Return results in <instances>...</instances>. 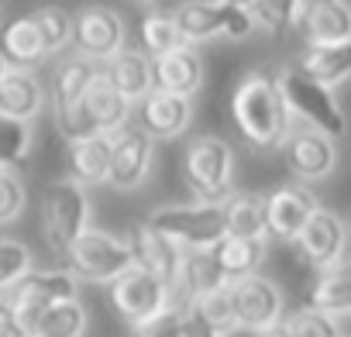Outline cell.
<instances>
[{
  "mask_svg": "<svg viewBox=\"0 0 351 337\" xmlns=\"http://www.w3.org/2000/svg\"><path fill=\"white\" fill-rule=\"evenodd\" d=\"M231 114L245 141L262 151L282 148V141L293 131V114L282 100V90L276 76H265V73H248L238 83L231 97Z\"/></svg>",
  "mask_w": 351,
  "mask_h": 337,
  "instance_id": "1",
  "label": "cell"
},
{
  "mask_svg": "<svg viewBox=\"0 0 351 337\" xmlns=\"http://www.w3.org/2000/svg\"><path fill=\"white\" fill-rule=\"evenodd\" d=\"M145 227H152L155 234L172 241L183 255L186 251H210L228 238L224 207L221 203H200V200L158 207V210L148 214Z\"/></svg>",
  "mask_w": 351,
  "mask_h": 337,
  "instance_id": "2",
  "label": "cell"
},
{
  "mask_svg": "<svg viewBox=\"0 0 351 337\" xmlns=\"http://www.w3.org/2000/svg\"><path fill=\"white\" fill-rule=\"evenodd\" d=\"M186 186L200 203H224L234 193V148L217 134H200L186 145Z\"/></svg>",
  "mask_w": 351,
  "mask_h": 337,
  "instance_id": "3",
  "label": "cell"
},
{
  "mask_svg": "<svg viewBox=\"0 0 351 337\" xmlns=\"http://www.w3.org/2000/svg\"><path fill=\"white\" fill-rule=\"evenodd\" d=\"M279 90H282V100L289 107V114L303 124V127H313L320 134H327L330 141H337L344 131H348V121H344V110L341 103L334 100V90L313 83L310 76H303L296 66L282 69L276 76Z\"/></svg>",
  "mask_w": 351,
  "mask_h": 337,
  "instance_id": "4",
  "label": "cell"
},
{
  "mask_svg": "<svg viewBox=\"0 0 351 337\" xmlns=\"http://www.w3.org/2000/svg\"><path fill=\"white\" fill-rule=\"evenodd\" d=\"M66 262L76 279L104 282V286H114L121 275H128L134 269L128 241L110 231H100V227H90L86 234H80L73 241V248L66 251Z\"/></svg>",
  "mask_w": 351,
  "mask_h": 337,
  "instance_id": "5",
  "label": "cell"
},
{
  "mask_svg": "<svg viewBox=\"0 0 351 337\" xmlns=\"http://www.w3.org/2000/svg\"><path fill=\"white\" fill-rule=\"evenodd\" d=\"M42 224H45V241L56 251H69L80 234L90 231V200L86 190L76 186L69 176L52 179L42 197Z\"/></svg>",
  "mask_w": 351,
  "mask_h": 337,
  "instance_id": "6",
  "label": "cell"
},
{
  "mask_svg": "<svg viewBox=\"0 0 351 337\" xmlns=\"http://www.w3.org/2000/svg\"><path fill=\"white\" fill-rule=\"evenodd\" d=\"M231 303H234V320L245 330L265 334L282 323V292L272 279L265 275H245L234 279L231 286Z\"/></svg>",
  "mask_w": 351,
  "mask_h": 337,
  "instance_id": "7",
  "label": "cell"
},
{
  "mask_svg": "<svg viewBox=\"0 0 351 337\" xmlns=\"http://www.w3.org/2000/svg\"><path fill=\"white\" fill-rule=\"evenodd\" d=\"M152 158H155V141L134 124L121 127L117 134H110V176H107V186H114L121 193L138 190L152 173Z\"/></svg>",
  "mask_w": 351,
  "mask_h": 337,
  "instance_id": "8",
  "label": "cell"
},
{
  "mask_svg": "<svg viewBox=\"0 0 351 337\" xmlns=\"http://www.w3.org/2000/svg\"><path fill=\"white\" fill-rule=\"evenodd\" d=\"M128 42V28L124 18L110 8H83L73 18V45L80 55L93 59V62H107L114 59Z\"/></svg>",
  "mask_w": 351,
  "mask_h": 337,
  "instance_id": "9",
  "label": "cell"
},
{
  "mask_svg": "<svg viewBox=\"0 0 351 337\" xmlns=\"http://www.w3.org/2000/svg\"><path fill=\"white\" fill-rule=\"evenodd\" d=\"M282 158H286V168L300 183H317V179H327L334 173L337 145L327 134L296 124L289 131V138L282 141Z\"/></svg>",
  "mask_w": 351,
  "mask_h": 337,
  "instance_id": "10",
  "label": "cell"
},
{
  "mask_svg": "<svg viewBox=\"0 0 351 337\" xmlns=\"http://www.w3.org/2000/svg\"><path fill=\"white\" fill-rule=\"evenodd\" d=\"M317 197L306 186H279L265 193V238L296 241L317 214Z\"/></svg>",
  "mask_w": 351,
  "mask_h": 337,
  "instance_id": "11",
  "label": "cell"
},
{
  "mask_svg": "<svg viewBox=\"0 0 351 337\" xmlns=\"http://www.w3.org/2000/svg\"><path fill=\"white\" fill-rule=\"evenodd\" d=\"M293 28L306 38L310 49L351 42V4H341V0L293 4Z\"/></svg>",
  "mask_w": 351,
  "mask_h": 337,
  "instance_id": "12",
  "label": "cell"
},
{
  "mask_svg": "<svg viewBox=\"0 0 351 337\" xmlns=\"http://www.w3.org/2000/svg\"><path fill=\"white\" fill-rule=\"evenodd\" d=\"M110 303L128 323L138 327V323L152 320L155 313H162L169 306V289L155 275H148L141 269H131L128 275H121L110 286Z\"/></svg>",
  "mask_w": 351,
  "mask_h": 337,
  "instance_id": "13",
  "label": "cell"
},
{
  "mask_svg": "<svg viewBox=\"0 0 351 337\" xmlns=\"http://www.w3.org/2000/svg\"><path fill=\"white\" fill-rule=\"evenodd\" d=\"M131 117H134L131 124L141 127L152 141H169V138H180L190 127V121H193V100L152 90L141 103H134V114Z\"/></svg>",
  "mask_w": 351,
  "mask_h": 337,
  "instance_id": "14",
  "label": "cell"
},
{
  "mask_svg": "<svg viewBox=\"0 0 351 337\" xmlns=\"http://www.w3.org/2000/svg\"><path fill=\"white\" fill-rule=\"evenodd\" d=\"M300 255L317 269H330L337 262H344V248H348V227L337 214H330L327 207H317V214L310 217V224L303 227V234L296 238Z\"/></svg>",
  "mask_w": 351,
  "mask_h": 337,
  "instance_id": "15",
  "label": "cell"
},
{
  "mask_svg": "<svg viewBox=\"0 0 351 337\" xmlns=\"http://www.w3.org/2000/svg\"><path fill=\"white\" fill-rule=\"evenodd\" d=\"M128 248H131V258H134V269H141V272H148V275H155L169 292H172V286L180 282V265H183V251L176 248L172 241H165L162 234H155L152 227H145V224H138L128 238Z\"/></svg>",
  "mask_w": 351,
  "mask_h": 337,
  "instance_id": "16",
  "label": "cell"
},
{
  "mask_svg": "<svg viewBox=\"0 0 351 337\" xmlns=\"http://www.w3.org/2000/svg\"><path fill=\"white\" fill-rule=\"evenodd\" d=\"M152 76H155V90L193 100V93L204 86V59L193 45H183L169 55L152 59Z\"/></svg>",
  "mask_w": 351,
  "mask_h": 337,
  "instance_id": "17",
  "label": "cell"
},
{
  "mask_svg": "<svg viewBox=\"0 0 351 337\" xmlns=\"http://www.w3.org/2000/svg\"><path fill=\"white\" fill-rule=\"evenodd\" d=\"M104 79L134 107L141 103L152 90H155V76H152V59L141 49H121L114 59H107L100 66Z\"/></svg>",
  "mask_w": 351,
  "mask_h": 337,
  "instance_id": "18",
  "label": "cell"
},
{
  "mask_svg": "<svg viewBox=\"0 0 351 337\" xmlns=\"http://www.w3.org/2000/svg\"><path fill=\"white\" fill-rule=\"evenodd\" d=\"M45 110V86L28 69H11L0 79V117L32 124Z\"/></svg>",
  "mask_w": 351,
  "mask_h": 337,
  "instance_id": "19",
  "label": "cell"
},
{
  "mask_svg": "<svg viewBox=\"0 0 351 337\" xmlns=\"http://www.w3.org/2000/svg\"><path fill=\"white\" fill-rule=\"evenodd\" d=\"M8 299H35L42 306L52 303H66V299H80V279L69 269H32L11 292H4Z\"/></svg>",
  "mask_w": 351,
  "mask_h": 337,
  "instance_id": "20",
  "label": "cell"
},
{
  "mask_svg": "<svg viewBox=\"0 0 351 337\" xmlns=\"http://www.w3.org/2000/svg\"><path fill=\"white\" fill-rule=\"evenodd\" d=\"M172 21L180 28L186 45L210 42L224 35V0H193V4H180L172 11Z\"/></svg>",
  "mask_w": 351,
  "mask_h": 337,
  "instance_id": "21",
  "label": "cell"
},
{
  "mask_svg": "<svg viewBox=\"0 0 351 337\" xmlns=\"http://www.w3.org/2000/svg\"><path fill=\"white\" fill-rule=\"evenodd\" d=\"M310 310H320L327 316H344L351 313V262H337L324 272H317L310 286Z\"/></svg>",
  "mask_w": 351,
  "mask_h": 337,
  "instance_id": "22",
  "label": "cell"
},
{
  "mask_svg": "<svg viewBox=\"0 0 351 337\" xmlns=\"http://www.w3.org/2000/svg\"><path fill=\"white\" fill-rule=\"evenodd\" d=\"M100 76V62L86 59V55H69L56 66V79H52V107L62 110V107H73L86 97V90L97 83Z\"/></svg>",
  "mask_w": 351,
  "mask_h": 337,
  "instance_id": "23",
  "label": "cell"
},
{
  "mask_svg": "<svg viewBox=\"0 0 351 337\" xmlns=\"http://www.w3.org/2000/svg\"><path fill=\"white\" fill-rule=\"evenodd\" d=\"M69 179L76 186H100L110 176V134L69 145Z\"/></svg>",
  "mask_w": 351,
  "mask_h": 337,
  "instance_id": "24",
  "label": "cell"
},
{
  "mask_svg": "<svg viewBox=\"0 0 351 337\" xmlns=\"http://www.w3.org/2000/svg\"><path fill=\"white\" fill-rule=\"evenodd\" d=\"M83 103H86L93 124L100 127V134H117L121 127L131 124V114H134V107H131V103H128V100H124V97L104 79V73H100L97 83L86 90Z\"/></svg>",
  "mask_w": 351,
  "mask_h": 337,
  "instance_id": "25",
  "label": "cell"
},
{
  "mask_svg": "<svg viewBox=\"0 0 351 337\" xmlns=\"http://www.w3.org/2000/svg\"><path fill=\"white\" fill-rule=\"evenodd\" d=\"M296 69L303 76H310L313 83L334 90L337 83H344L351 76V42L341 45H320V49H306L303 59L296 62Z\"/></svg>",
  "mask_w": 351,
  "mask_h": 337,
  "instance_id": "26",
  "label": "cell"
},
{
  "mask_svg": "<svg viewBox=\"0 0 351 337\" xmlns=\"http://www.w3.org/2000/svg\"><path fill=\"white\" fill-rule=\"evenodd\" d=\"M0 55L8 59L11 69H35L45 55V45L32 25V18H18V21H8L4 32H0Z\"/></svg>",
  "mask_w": 351,
  "mask_h": 337,
  "instance_id": "27",
  "label": "cell"
},
{
  "mask_svg": "<svg viewBox=\"0 0 351 337\" xmlns=\"http://www.w3.org/2000/svg\"><path fill=\"white\" fill-rule=\"evenodd\" d=\"M228 238H262L265 241V193L234 190L224 203Z\"/></svg>",
  "mask_w": 351,
  "mask_h": 337,
  "instance_id": "28",
  "label": "cell"
},
{
  "mask_svg": "<svg viewBox=\"0 0 351 337\" xmlns=\"http://www.w3.org/2000/svg\"><path fill=\"white\" fill-rule=\"evenodd\" d=\"M221 269L228 272V279H245V275H258V269L265 265V241L262 238H224L217 248H214Z\"/></svg>",
  "mask_w": 351,
  "mask_h": 337,
  "instance_id": "29",
  "label": "cell"
},
{
  "mask_svg": "<svg viewBox=\"0 0 351 337\" xmlns=\"http://www.w3.org/2000/svg\"><path fill=\"white\" fill-rule=\"evenodd\" d=\"M138 38H141V52L148 59L169 55V52L186 45L180 28H176V21H172V14H165V11H148L138 25Z\"/></svg>",
  "mask_w": 351,
  "mask_h": 337,
  "instance_id": "30",
  "label": "cell"
},
{
  "mask_svg": "<svg viewBox=\"0 0 351 337\" xmlns=\"http://www.w3.org/2000/svg\"><path fill=\"white\" fill-rule=\"evenodd\" d=\"M83 334H86V306L80 299L52 303L38 327V337H83Z\"/></svg>",
  "mask_w": 351,
  "mask_h": 337,
  "instance_id": "31",
  "label": "cell"
},
{
  "mask_svg": "<svg viewBox=\"0 0 351 337\" xmlns=\"http://www.w3.org/2000/svg\"><path fill=\"white\" fill-rule=\"evenodd\" d=\"M32 25L45 45V55L62 52L66 45H73V14H66L62 8H42L32 14Z\"/></svg>",
  "mask_w": 351,
  "mask_h": 337,
  "instance_id": "32",
  "label": "cell"
},
{
  "mask_svg": "<svg viewBox=\"0 0 351 337\" xmlns=\"http://www.w3.org/2000/svg\"><path fill=\"white\" fill-rule=\"evenodd\" d=\"M32 272V248L18 238H0V296Z\"/></svg>",
  "mask_w": 351,
  "mask_h": 337,
  "instance_id": "33",
  "label": "cell"
},
{
  "mask_svg": "<svg viewBox=\"0 0 351 337\" xmlns=\"http://www.w3.org/2000/svg\"><path fill=\"white\" fill-rule=\"evenodd\" d=\"M282 330L289 337H341V323L337 316H327L320 310H293L289 316H282Z\"/></svg>",
  "mask_w": 351,
  "mask_h": 337,
  "instance_id": "34",
  "label": "cell"
},
{
  "mask_svg": "<svg viewBox=\"0 0 351 337\" xmlns=\"http://www.w3.org/2000/svg\"><path fill=\"white\" fill-rule=\"evenodd\" d=\"M32 148V124L0 117V168H18Z\"/></svg>",
  "mask_w": 351,
  "mask_h": 337,
  "instance_id": "35",
  "label": "cell"
},
{
  "mask_svg": "<svg viewBox=\"0 0 351 337\" xmlns=\"http://www.w3.org/2000/svg\"><path fill=\"white\" fill-rule=\"evenodd\" d=\"M56 124H59V134L69 141V145H80V141H90V138H100V127L93 124L86 103H73V107H62L56 110Z\"/></svg>",
  "mask_w": 351,
  "mask_h": 337,
  "instance_id": "36",
  "label": "cell"
},
{
  "mask_svg": "<svg viewBox=\"0 0 351 337\" xmlns=\"http://www.w3.org/2000/svg\"><path fill=\"white\" fill-rule=\"evenodd\" d=\"M197 310H200V316L221 334V337H228L231 330H238V320H234V303H231V289H217V292H210V296H204V299H197L193 303Z\"/></svg>",
  "mask_w": 351,
  "mask_h": 337,
  "instance_id": "37",
  "label": "cell"
},
{
  "mask_svg": "<svg viewBox=\"0 0 351 337\" xmlns=\"http://www.w3.org/2000/svg\"><path fill=\"white\" fill-rule=\"evenodd\" d=\"M248 11H252L255 28H262L269 35L293 28V4H286V0H279V4H272V0H255V4H248Z\"/></svg>",
  "mask_w": 351,
  "mask_h": 337,
  "instance_id": "38",
  "label": "cell"
},
{
  "mask_svg": "<svg viewBox=\"0 0 351 337\" xmlns=\"http://www.w3.org/2000/svg\"><path fill=\"white\" fill-rule=\"evenodd\" d=\"M25 210V183L14 168H0V224L18 221Z\"/></svg>",
  "mask_w": 351,
  "mask_h": 337,
  "instance_id": "39",
  "label": "cell"
},
{
  "mask_svg": "<svg viewBox=\"0 0 351 337\" xmlns=\"http://www.w3.org/2000/svg\"><path fill=\"white\" fill-rule=\"evenodd\" d=\"M134 337H183V310L180 306H165L152 320L138 323Z\"/></svg>",
  "mask_w": 351,
  "mask_h": 337,
  "instance_id": "40",
  "label": "cell"
},
{
  "mask_svg": "<svg viewBox=\"0 0 351 337\" xmlns=\"http://www.w3.org/2000/svg\"><path fill=\"white\" fill-rule=\"evenodd\" d=\"M255 32V21H252V11L241 0H224V35L228 38H248Z\"/></svg>",
  "mask_w": 351,
  "mask_h": 337,
  "instance_id": "41",
  "label": "cell"
},
{
  "mask_svg": "<svg viewBox=\"0 0 351 337\" xmlns=\"http://www.w3.org/2000/svg\"><path fill=\"white\" fill-rule=\"evenodd\" d=\"M183 337H221V334L200 316L197 306H186L183 310Z\"/></svg>",
  "mask_w": 351,
  "mask_h": 337,
  "instance_id": "42",
  "label": "cell"
},
{
  "mask_svg": "<svg viewBox=\"0 0 351 337\" xmlns=\"http://www.w3.org/2000/svg\"><path fill=\"white\" fill-rule=\"evenodd\" d=\"M0 334L14 337V310H11V299L0 296Z\"/></svg>",
  "mask_w": 351,
  "mask_h": 337,
  "instance_id": "43",
  "label": "cell"
},
{
  "mask_svg": "<svg viewBox=\"0 0 351 337\" xmlns=\"http://www.w3.org/2000/svg\"><path fill=\"white\" fill-rule=\"evenodd\" d=\"M258 337H289V334H286L282 323H279V327H272V330H265V334H258Z\"/></svg>",
  "mask_w": 351,
  "mask_h": 337,
  "instance_id": "44",
  "label": "cell"
},
{
  "mask_svg": "<svg viewBox=\"0 0 351 337\" xmlns=\"http://www.w3.org/2000/svg\"><path fill=\"white\" fill-rule=\"evenodd\" d=\"M8 73H11V66H8V59H4V55H0V79H4Z\"/></svg>",
  "mask_w": 351,
  "mask_h": 337,
  "instance_id": "45",
  "label": "cell"
},
{
  "mask_svg": "<svg viewBox=\"0 0 351 337\" xmlns=\"http://www.w3.org/2000/svg\"><path fill=\"white\" fill-rule=\"evenodd\" d=\"M0 32H4V8H0Z\"/></svg>",
  "mask_w": 351,
  "mask_h": 337,
  "instance_id": "46",
  "label": "cell"
},
{
  "mask_svg": "<svg viewBox=\"0 0 351 337\" xmlns=\"http://www.w3.org/2000/svg\"><path fill=\"white\" fill-rule=\"evenodd\" d=\"M0 337H8V334H0Z\"/></svg>",
  "mask_w": 351,
  "mask_h": 337,
  "instance_id": "47",
  "label": "cell"
}]
</instances>
